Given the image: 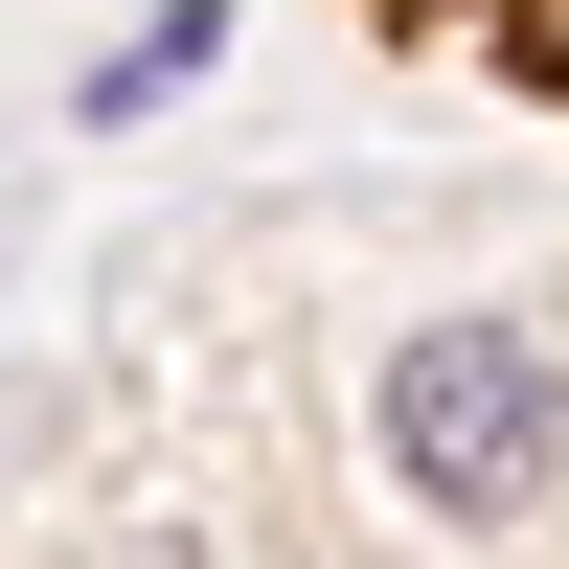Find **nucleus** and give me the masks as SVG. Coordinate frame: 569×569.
<instances>
[{
  "instance_id": "1",
  "label": "nucleus",
  "mask_w": 569,
  "mask_h": 569,
  "mask_svg": "<svg viewBox=\"0 0 569 569\" xmlns=\"http://www.w3.org/2000/svg\"><path fill=\"white\" fill-rule=\"evenodd\" d=\"M388 433H410V479H433L456 525H525L547 456H569V388H547V342H501V319H433L410 388H388Z\"/></svg>"
},
{
  "instance_id": "2",
  "label": "nucleus",
  "mask_w": 569,
  "mask_h": 569,
  "mask_svg": "<svg viewBox=\"0 0 569 569\" xmlns=\"http://www.w3.org/2000/svg\"><path fill=\"white\" fill-rule=\"evenodd\" d=\"M206 46H228V0H160V23H137V46H114V69H91V114H160V91H182V69H206Z\"/></svg>"
}]
</instances>
